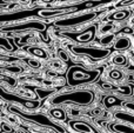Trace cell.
Returning <instances> with one entry per match:
<instances>
[{"label": "cell", "instance_id": "1", "mask_svg": "<svg viewBox=\"0 0 134 133\" xmlns=\"http://www.w3.org/2000/svg\"><path fill=\"white\" fill-rule=\"evenodd\" d=\"M92 99H93V96L91 92L81 91V92H73V93L58 96L57 98L53 99V104H60V103H65V101H73V103L85 105V104L91 103Z\"/></svg>", "mask_w": 134, "mask_h": 133}, {"label": "cell", "instance_id": "2", "mask_svg": "<svg viewBox=\"0 0 134 133\" xmlns=\"http://www.w3.org/2000/svg\"><path fill=\"white\" fill-rule=\"evenodd\" d=\"M95 14L94 13H91V14H85L82 16H79V18H75V19H68L67 21H59L58 25H75V24H79V23H82V21H86V20H90V19L94 18Z\"/></svg>", "mask_w": 134, "mask_h": 133}, {"label": "cell", "instance_id": "3", "mask_svg": "<svg viewBox=\"0 0 134 133\" xmlns=\"http://www.w3.org/2000/svg\"><path fill=\"white\" fill-rule=\"evenodd\" d=\"M130 38L127 37H122V38H119L118 41L115 42V48L116 49H125L130 47Z\"/></svg>", "mask_w": 134, "mask_h": 133}, {"label": "cell", "instance_id": "4", "mask_svg": "<svg viewBox=\"0 0 134 133\" xmlns=\"http://www.w3.org/2000/svg\"><path fill=\"white\" fill-rule=\"evenodd\" d=\"M73 127L76 130V131H80V132H83V133H94L90 126H87V125L83 124V123H74Z\"/></svg>", "mask_w": 134, "mask_h": 133}, {"label": "cell", "instance_id": "5", "mask_svg": "<svg viewBox=\"0 0 134 133\" xmlns=\"http://www.w3.org/2000/svg\"><path fill=\"white\" fill-rule=\"evenodd\" d=\"M93 35H94V32H93V31H90V32L85 33V34L78 35V37H76V40H78V41H81V42H85V41H88V40L92 39Z\"/></svg>", "mask_w": 134, "mask_h": 133}, {"label": "cell", "instance_id": "6", "mask_svg": "<svg viewBox=\"0 0 134 133\" xmlns=\"http://www.w3.org/2000/svg\"><path fill=\"white\" fill-rule=\"evenodd\" d=\"M51 114L53 115V117L58 118V119H65V113L61 110H53L51 112Z\"/></svg>", "mask_w": 134, "mask_h": 133}, {"label": "cell", "instance_id": "7", "mask_svg": "<svg viewBox=\"0 0 134 133\" xmlns=\"http://www.w3.org/2000/svg\"><path fill=\"white\" fill-rule=\"evenodd\" d=\"M64 11H42L41 13V15H44V16H49V15H55V14H60V13H63Z\"/></svg>", "mask_w": 134, "mask_h": 133}, {"label": "cell", "instance_id": "8", "mask_svg": "<svg viewBox=\"0 0 134 133\" xmlns=\"http://www.w3.org/2000/svg\"><path fill=\"white\" fill-rule=\"evenodd\" d=\"M31 52L34 53L35 56H39V57H42V58H46V53H45L42 49H39V48H31Z\"/></svg>", "mask_w": 134, "mask_h": 133}, {"label": "cell", "instance_id": "9", "mask_svg": "<svg viewBox=\"0 0 134 133\" xmlns=\"http://www.w3.org/2000/svg\"><path fill=\"white\" fill-rule=\"evenodd\" d=\"M113 61H114L115 64H121V65H124V64L126 63V59L124 58L122 56H116V57H114Z\"/></svg>", "mask_w": 134, "mask_h": 133}, {"label": "cell", "instance_id": "10", "mask_svg": "<svg viewBox=\"0 0 134 133\" xmlns=\"http://www.w3.org/2000/svg\"><path fill=\"white\" fill-rule=\"evenodd\" d=\"M73 78H75V79H80V80H88L90 78H88L87 74H82V73H75V74L73 75Z\"/></svg>", "mask_w": 134, "mask_h": 133}, {"label": "cell", "instance_id": "11", "mask_svg": "<svg viewBox=\"0 0 134 133\" xmlns=\"http://www.w3.org/2000/svg\"><path fill=\"white\" fill-rule=\"evenodd\" d=\"M112 39H113V35H108V37L102 38V40H100V42H101L102 45H107L112 41Z\"/></svg>", "mask_w": 134, "mask_h": 133}, {"label": "cell", "instance_id": "12", "mask_svg": "<svg viewBox=\"0 0 134 133\" xmlns=\"http://www.w3.org/2000/svg\"><path fill=\"white\" fill-rule=\"evenodd\" d=\"M111 77L113 78V79H120L121 73L118 72V71H113V72H111Z\"/></svg>", "mask_w": 134, "mask_h": 133}, {"label": "cell", "instance_id": "13", "mask_svg": "<svg viewBox=\"0 0 134 133\" xmlns=\"http://www.w3.org/2000/svg\"><path fill=\"white\" fill-rule=\"evenodd\" d=\"M126 15H127V13H125V12H122V13H115L113 15V19H122Z\"/></svg>", "mask_w": 134, "mask_h": 133}, {"label": "cell", "instance_id": "14", "mask_svg": "<svg viewBox=\"0 0 134 133\" xmlns=\"http://www.w3.org/2000/svg\"><path fill=\"white\" fill-rule=\"evenodd\" d=\"M28 64H30L31 66H33V67H39L40 64L38 63V61H33V60H28Z\"/></svg>", "mask_w": 134, "mask_h": 133}, {"label": "cell", "instance_id": "15", "mask_svg": "<svg viewBox=\"0 0 134 133\" xmlns=\"http://www.w3.org/2000/svg\"><path fill=\"white\" fill-rule=\"evenodd\" d=\"M59 56H60V58L63 59L64 61H67V60H68V57H67V54L64 53V52H60V53H59Z\"/></svg>", "mask_w": 134, "mask_h": 133}, {"label": "cell", "instance_id": "16", "mask_svg": "<svg viewBox=\"0 0 134 133\" xmlns=\"http://www.w3.org/2000/svg\"><path fill=\"white\" fill-rule=\"evenodd\" d=\"M111 27H112V26L111 25H109V26H104V27H102V32H106V31H108V30H111Z\"/></svg>", "mask_w": 134, "mask_h": 133}, {"label": "cell", "instance_id": "17", "mask_svg": "<svg viewBox=\"0 0 134 133\" xmlns=\"http://www.w3.org/2000/svg\"><path fill=\"white\" fill-rule=\"evenodd\" d=\"M42 1H45V2H52L53 0H42Z\"/></svg>", "mask_w": 134, "mask_h": 133}]
</instances>
